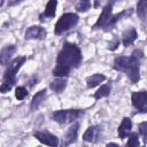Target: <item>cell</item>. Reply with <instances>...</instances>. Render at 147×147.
Listing matches in <instances>:
<instances>
[{
  "label": "cell",
  "mask_w": 147,
  "mask_h": 147,
  "mask_svg": "<svg viewBox=\"0 0 147 147\" xmlns=\"http://www.w3.org/2000/svg\"><path fill=\"white\" fill-rule=\"evenodd\" d=\"M137 37H138V34H137L136 29L134 28H129L122 34V42H123V45L125 47H127V46H130V45H132L134 42Z\"/></svg>",
  "instance_id": "11"
},
{
  "label": "cell",
  "mask_w": 147,
  "mask_h": 147,
  "mask_svg": "<svg viewBox=\"0 0 147 147\" xmlns=\"http://www.w3.org/2000/svg\"><path fill=\"white\" fill-rule=\"evenodd\" d=\"M110 91H111V85H110V84H105V85H102V86L95 92L94 98H95L96 100H99V99H101V98L108 96V95L110 94Z\"/></svg>",
  "instance_id": "19"
},
{
  "label": "cell",
  "mask_w": 147,
  "mask_h": 147,
  "mask_svg": "<svg viewBox=\"0 0 147 147\" xmlns=\"http://www.w3.org/2000/svg\"><path fill=\"white\" fill-rule=\"evenodd\" d=\"M82 59V53L77 45L64 42L61 52L57 55L56 65L53 69V75L55 77H67L71 69L79 67Z\"/></svg>",
  "instance_id": "1"
},
{
  "label": "cell",
  "mask_w": 147,
  "mask_h": 147,
  "mask_svg": "<svg viewBox=\"0 0 147 147\" xmlns=\"http://www.w3.org/2000/svg\"><path fill=\"white\" fill-rule=\"evenodd\" d=\"M107 146H117V144H114V142H109V144H107Z\"/></svg>",
  "instance_id": "27"
},
{
  "label": "cell",
  "mask_w": 147,
  "mask_h": 147,
  "mask_svg": "<svg viewBox=\"0 0 147 147\" xmlns=\"http://www.w3.org/2000/svg\"><path fill=\"white\" fill-rule=\"evenodd\" d=\"M110 1H116V0H110Z\"/></svg>",
  "instance_id": "28"
},
{
  "label": "cell",
  "mask_w": 147,
  "mask_h": 147,
  "mask_svg": "<svg viewBox=\"0 0 147 147\" xmlns=\"http://www.w3.org/2000/svg\"><path fill=\"white\" fill-rule=\"evenodd\" d=\"M78 15L77 14H74V13H65L63 14L59 21L56 22L55 24V28H54V33L55 34H62L63 32H67L69 31L70 29L75 28L78 23Z\"/></svg>",
  "instance_id": "4"
},
{
  "label": "cell",
  "mask_w": 147,
  "mask_h": 147,
  "mask_svg": "<svg viewBox=\"0 0 147 147\" xmlns=\"http://www.w3.org/2000/svg\"><path fill=\"white\" fill-rule=\"evenodd\" d=\"M91 8V1L90 0H79L76 5V9L78 11H86Z\"/></svg>",
  "instance_id": "21"
},
{
  "label": "cell",
  "mask_w": 147,
  "mask_h": 147,
  "mask_svg": "<svg viewBox=\"0 0 147 147\" xmlns=\"http://www.w3.org/2000/svg\"><path fill=\"white\" fill-rule=\"evenodd\" d=\"M131 129H132V122H131V119L129 117H124L123 121H122V123H121V125L118 126V136H119V138L121 139L126 138L129 136Z\"/></svg>",
  "instance_id": "13"
},
{
  "label": "cell",
  "mask_w": 147,
  "mask_h": 147,
  "mask_svg": "<svg viewBox=\"0 0 147 147\" xmlns=\"http://www.w3.org/2000/svg\"><path fill=\"white\" fill-rule=\"evenodd\" d=\"M78 127H79V124L78 123H75L74 125H71L67 132V136H65V140H64V145L68 146L72 142L76 141V138H77V134H78Z\"/></svg>",
  "instance_id": "15"
},
{
  "label": "cell",
  "mask_w": 147,
  "mask_h": 147,
  "mask_svg": "<svg viewBox=\"0 0 147 147\" xmlns=\"http://www.w3.org/2000/svg\"><path fill=\"white\" fill-rule=\"evenodd\" d=\"M23 0H8V6H15L20 2H22Z\"/></svg>",
  "instance_id": "26"
},
{
  "label": "cell",
  "mask_w": 147,
  "mask_h": 147,
  "mask_svg": "<svg viewBox=\"0 0 147 147\" xmlns=\"http://www.w3.org/2000/svg\"><path fill=\"white\" fill-rule=\"evenodd\" d=\"M34 138L37 140H39L41 144L44 145H47V146H52V147H56L59 145V139L56 136L49 133V132H34L33 133Z\"/></svg>",
  "instance_id": "8"
},
{
  "label": "cell",
  "mask_w": 147,
  "mask_h": 147,
  "mask_svg": "<svg viewBox=\"0 0 147 147\" xmlns=\"http://www.w3.org/2000/svg\"><path fill=\"white\" fill-rule=\"evenodd\" d=\"M65 85H67L65 79H63L62 77H59V78H55L53 82H51L49 87H51L54 92H56V93H61V92L65 88Z\"/></svg>",
  "instance_id": "18"
},
{
  "label": "cell",
  "mask_w": 147,
  "mask_h": 147,
  "mask_svg": "<svg viewBox=\"0 0 147 147\" xmlns=\"http://www.w3.org/2000/svg\"><path fill=\"white\" fill-rule=\"evenodd\" d=\"M139 133L145 140H147V122H142L139 124Z\"/></svg>",
  "instance_id": "24"
},
{
  "label": "cell",
  "mask_w": 147,
  "mask_h": 147,
  "mask_svg": "<svg viewBox=\"0 0 147 147\" xmlns=\"http://www.w3.org/2000/svg\"><path fill=\"white\" fill-rule=\"evenodd\" d=\"M132 105L138 111L146 113L147 111V92L146 91H139L134 92L131 96Z\"/></svg>",
  "instance_id": "6"
},
{
  "label": "cell",
  "mask_w": 147,
  "mask_h": 147,
  "mask_svg": "<svg viewBox=\"0 0 147 147\" xmlns=\"http://www.w3.org/2000/svg\"><path fill=\"white\" fill-rule=\"evenodd\" d=\"M114 69L117 71H123L130 78L132 84H136L140 79V65L139 59L133 55L130 56H118L114 60Z\"/></svg>",
  "instance_id": "2"
},
{
  "label": "cell",
  "mask_w": 147,
  "mask_h": 147,
  "mask_svg": "<svg viewBox=\"0 0 147 147\" xmlns=\"http://www.w3.org/2000/svg\"><path fill=\"white\" fill-rule=\"evenodd\" d=\"M118 46H119V39H118V38H114V40L110 41V44H109V46H108V49L115 51Z\"/></svg>",
  "instance_id": "25"
},
{
  "label": "cell",
  "mask_w": 147,
  "mask_h": 147,
  "mask_svg": "<svg viewBox=\"0 0 147 147\" xmlns=\"http://www.w3.org/2000/svg\"><path fill=\"white\" fill-rule=\"evenodd\" d=\"M28 93H29L28 90L25 87H23V86H18L15 90V96H16L17 100H23L28 95Z\"/></svg>",
  "instance_id": "22"
},
{
  "label": "cell",
  "mask_w": 147,
  "mask_h": 147,
  "mask_svg": "<svg viewBox=\"0 0 147 147\" xmlns=\"http://www.w3.org/2000/svg\"><path fill=\"white\" fill-rule=\"evenodd\" d=\"M83 115H84V111L79 109H62V110L54 111L52 114V118L60 124H67L76 121Z\"/></svg>",
  "instance_id": "5"
},
{
  "label": "cell",
  "mask_w": 147,
  "mask_h": 147,
  "mask_svg": "<svg viewBox=\"0 0 147 147\" xmlns=\"http://www.w3.org/2000/svg\"><path fill=\"white\" fill-rule=\"evenodd\" d=\"M15 52V46L14 45H8L6 47H3L1 49V53H0V62L2 65H7L9 64V60L11 57V55L14 54Z\"/></svg>",
  "instance_id": "12"
},
{
  "label": "cell",
  "mask_w": 147,
  "mask_h": 147,
  "mask_svg": "<svg viewBox=\"0 0 147 147\" xmlns=\"http://www.w3.org/2000/svg\"><path fill=\"white\" fill-rule=\"evenodd\" d=\"M46 98V90H40L39 92H37L32 100H31V110H36L39 108V106L42 103V101Z\"/></svg>",
  "instance_id": "16"
},
{
  "label": "cell",
  "mask_w": 147,
  "mask_h": 147,
  "mask_svg": "<svg viewBox=\"0 0 147 147\" xmlns=\"http://www.w3.org/2000/svg\"><path fill=\"white\" fill-rule=\"evenodd\" d=\"M56 6H57V0H49L46 5V8L44 10V13L40 15V21H44L45 17L46 18H52L55 16V10H56Z\"/></svg>",
  "instance_id": "14"
},
{
  "label": "cell",
  "mask_w": 147,
  "mask_h": 147,
  "mask_svg": "<svg viewBox=\"0 0 147 147\" xmlns=\"http://www.w3.org/2000/svg\"><path fill=\"white\" fill-rule=\"evenodd\" d=\"M24 37L26 40H30V39L40 40V39H44L46 37V30L40 25H32V26L28 28Z\"/></svg>",
  "instance_id": "9"
},
{
  "label": "cell",
  "mask_w": 147,
  "mask_h": 147,
  "mask_svg": "<svg viewBox=\"0 0 147 147\" xmlns=\"http://www.w3.org/2000/svg\"><path fill=\"white\" fill-rule=\"evenodd\" d=\"M105 79H106V76L105 75L95 74V75H92V76H90V77L86 78V85H87L88 88H93V87L98 86L100 83H102Z\"/></svg>",
  "instance_id": "17"
},
{
  "label": "cell",
  "mask_w": 147,
  "mask_h": 147,
  "mask_svg": "<svg viewBox=\"0 0 147 147\" xmlns=\"http://www.w3.org/2000/svg\"><path fill=\"white\" fill-rule=\"evenodd\" d=\"M111 8H113V5L110 3V2H108L105 7H103V9H102V13H101V15L99 16V18H98V21H96V23L93 25V29H101V28H107V25H108V23H109V21H110V18H111Z\"/></svg>",
  "instance_id": "7"
},
{
  "label": "cell",
  "mask_w": 147,
  "mask_h": 147,
  "mask_svg": "<svg viewBox=\"0 0 147 147\" xmlns=\"http://www.w3.org/2000/svg\"><path fill=\"white\" fill-rule=\"evenodd\" d=\"M137 14L140 18H145L147 15V0H139L137 3Z\"/></svg>",
  "instance_id": "20"
},
{
  "label": "cell",
  "mask_w": 147,
  "mask_h": 147,
  "mask_svg": "<svg viewBox=\"0 0 147 147\" xmlns=\"http://www.w3.org/2000/svg\"><path fill=\"white\" fill-rule=\"evenodd\" d=\"M138 133H131L129 136V141L126 144L127 147H138L139 146V139Z\"/></svg>",
  "instance_id": "23"
},
{
  "label": "cell",
  "mask_w": 147,
  "mask_h": 147,
  "mask_svg": "<svg viewBox=\"0 0 147 147\" xmlns=\"http://www.w3.org/2000/svg\"><path fill=\"white\" fill-rule=\"evenodd\" d=\"M26 57L25 56H18L16 59H14L7 67L5 75H3V80L0 87L1 93H6L8 91L11 90V87L14 86L15 82H16V74L20 70V68L22 67V64L25 62Z\"/></svg>",
  "instance_id": "3"
},
{
  "label": "cell",
  "mask_w": 147,
  "mask_h": 147,
  "mask_svg": "<svg viewBox=\"0 0 147 147\" xmlns=\"http://www.w3.org/2000/svg\"><path fill=\"white\" fill-rule=\"evenodd\" d=\"M101 126H90L83 134V140L86 142H96L101 134Z\"/></svg>",
  "instance_id": "10"
}]
</instances>
